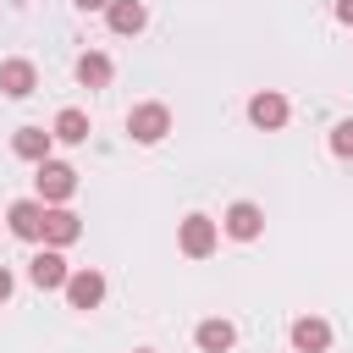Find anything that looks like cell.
I'll return each instance as SVG.
<instances>
[{
  "label": "cell",
  "mask_w": 353,
  "mask_h": 353,
  "mask_svg": "<svg viewBox=\"0 0 353 353\" xmlns=\"http://www.w3.org/2000/svg\"><path fill=\"white\" fill-rule=\"evenodd\" d=\"M77 237H83V221L66 204H50L44 210V248H72Z\"/></svg>",
  "instance_id": "12"
},
{
  "label": "cell",
  "mask_w": 353,
  "mask_h": 353,
  "mask_svg": "<svg viewBox=\"0 0 353 353\" xmlns=\"http://www.w3.org/2000/svg\"><path fill=\"white\" fill-rule=\"evenodd\" d=\"M61 292H66V309H83V314H88V309H99V303H105V276H99L94 265H83V270H72V276H66V287H61Z\"/></svg>",
  "instance_id": "7"
},
{
  "label": "cell",
  "mask_w": 353,
  "mask_h": 353,
  "mask_svg": "<svg viewBox=\"0 0 353 353\" xmlns=\"http://www.w3.org/2000/svg\"><path fill=\"white\" fill-rule=\"evenodd\" d=\"M193 342H199V353H232V347H237V325L221 320V314H210V320H199Z\"/></svg>",
  "instance_id": "14"
},
{
  "label": "cell",
  "mask_w": 353,
  "mask_h": 353,
  "mask_svg": "<svg viewBox=\"0 0 353 353\" xmlns=\"http://www.w3.org/2000/svg\"><path fill=\"white\" fill-rule=\"evenodd\" d=\"M105 22H110V33L132 39V33L149 28V6H143V0H110V6H105Z\"/></svg>",
  "instance_id": "13"
},
{
  "label": "cell",
  "mask_w": 353,
  "mask_h": 353,
  "mask_svg": "<svg viewBox=\"0 0 353 353\" xmlns=\"http://www.w3.org/2000/svg\"><path fill=\"white\" fill-rule=\"evenodd\" d=\"M11 292H17V276L0 265V303H11Z\"/></svg>",
  "instance_id": "19"
},
{
  "label": "cell",
  "mask_w": 353,
  "mask_h": 353,
  "mask_svg": "<svg viewBox=\"0 0 353 353\" xmlns=\"http://www.w3.org/2000/svg\"><path fill=\"white\" fill-rule=\"evenodd\" d=\"M50 138H55V143H88V110H77V105L55 110V121H50Z\"/></svg>",
  "instance_id": "15"
},
{
  "label": "cell",
  "mask_w": 353,
  "mask_h": 353,
  "mask_svg": "<svg viewBox=\"0 0 353 353\" xmlns=\"http://www.w3.org/2000/svg\"><path fill=\"white\" fill-rule=\"evenodd\" d=\"M165 132H171V105L143 99V105L127 110V138H132V143H160Z\"/></svg>",
  "instance_id": "2"
},
{
  "label": "cell",
  "mask_w": 353,
  "mask_h": 353,
  "mask_svg": "<svg viewBox=\"0 0 353 353\" xmlns=\"http://www.w3.org/2000/svg\"><path fill=\"white\" fill-rule=\"evenodd\" d=\"M325 149H331L336 160H353V116H342V121L331 127V138H325Z\"/></svg>",
  "instance_id": "17"
},
{
  "label": "cell",
  "mask_w": 353,
  "mask_h": 353,
  "mask_svg": "<svg viewBox=\"0 0 353 353\" xmlns=\"http://www.w3.org/2000/svg\"><path fill=\"white\" fill-rule=\"evenodd\" d=\"M110 77H116V66H110L105 50H83V55H77V83H83V88H105Z\"/></svg>",
  "instance_id": "16"
},
{
  "label": "cell",
  "mask_w": 353,
  "mask_h": 353,
  "mask_svg": "<svg viewBox=\"0 0 353 353\" xmlns=\"http://www.w3.org/2000/svg\"><path fill=\"white\" fill-rule=\"evenodd\" d=\"M138 353H154V347H138Z\"/></svg>",
  "instance_id": "21"
},
{
  "label": "cell",
  "mask_w": 353,
  "mask_h": 353,
  "mask_svg": "<svg viewBox=\"0 0 353 353\" xmlns=\"http://www.w3.org/2000/svg\"><path fill=\"white\" fill-rule=\"evenodd\" d=\"M221 232H226L232 243H254V237L265 232V210H259L254 199H237V204H226V215H221Z\"/></svg>",
  "instance_id": "5"
},
{
  "label": "cell",
  "mask_w": 353,
  "mask_h": 353,
  "mask_svg": "<svg viewBox=\"0 0 353 353\" xmlns=\"http://www.w3.org/2000/svg\"><path fill=\"white\" fill-rule=\"evenodd\" d=\"M72 6H77V11H105L110 0H72Z\"/></svg>",
  "instance_id": "20"
},
{
  "label": "cell",
  "mask_w": 353,
  "mask_h": 353,
  "mask_svg": "<svg viewBox=\"0 0 353 353\" xmlns=\"http://www.w3.org/2000/svg\"><path fill=\"white\" fill-rule=\"evenodd\" d=\"M66 276H72V265H66V254H61V248H39V254L28 259V281H33L39 292H61V287H66Z\"/></svg>",
  "instance_id": "6"
},
{
  "label": "cell",
  "mask_w": 353,
  "mask_h": 353,
  "mask_svg": "<svg viewBox=\"0 0 353 353\" xmlns=\"http://www.w3.org/2000/svg\"><path fill=\"white\" fill-rule=\"evenodd\" d=\"M50 149H55L50 127H33V121H28V127H17V132H11V154H17V160H28V165H44V160H50Z\"/></svg>",
  "instance_id": "11"
},
{
  "label": "cell",
  "mask_w": 353,
  "mask_h": 353,
  "mask_svg": "<svg viewBox=\"0 0 353 353\" xmlns=\"http://www.w3.org/2000/svg\"><path fill=\"white\" fill-rule=\"evenodd\" d=\"M33 182H39V204H44V210H50V204H66V199L77 193V171H72L66 160H55V154L39 165Z\"/></svg>",
  "instance_id": "3"
},
{
  "label": "cell",
  "mask_w": 353,
  "mask_h": 353,
  "mask_svg": "<svg viewBox=\"0 0 353 353\" xmlns=\"http://www.w3.org/2000/svg\"><path fill=\"white\" fill-rule=\"evenodd\" d=\"M287 116H292V105H287L281 88H259V94H248V121H254L259 132H281Z\"/></svg>",
  "instance_id": "4"
},
{
  "label": "cell",
  "mask_w": 353,
  "mask_h": 353,
  "mask_svg": "<svg viewBox=\"0 0 353 353\" xmlns=\"http://www.w3.org/2000/svg\"><path fill=\"white\" fill-rule=\"evenodd\" d=\"M287 342H292V353H325V347H331V320L298 314V320L287 325Z\"/></svg>",
  "instance_id": "8"
},
{
  "label": "cell",
  "mask_w": 353,
  "mask_h": 353,
  "mask_svg": "<svg viewBox=\"0 0 353 353\" xmlns=\"http://www.w3.org/2000/svg\"><path fill=\"white\" fill-rule=\"evenodd\" d=\"M215 243H221V221H210V215H199V210L176 221V248H182L188 259H210Z\"/></svg>",
  "instance_id": "1"
},
{
  "label": "cell",
  "mask_w": 353,
  "mask_h": 353,
  "mask_svg": "<svg viewBox=\"0 0 353 353\" xmlns=\"http://www.w3.org/2000/svg\"><path fill=\"white\" fill-rule=\"evenodd\" d=\"M33 88H39V66L28 55H6L0 61V94L6 99H28Z\"/></svg>",
  "instance_id": "9"
},
{
  "label": "cell",
  "mask_w": 353,
  "mask_h": 353,
  "mask_svg": "<svg viewBox=\"0 0 353 353\" xmlns=\"http://www.w3.org/2000/svg\"><path fill=\"white\" fill-rule=\"evenodd\" d=\"M6 226H11V237H22V243H44V204H39V199H17V204L6 210Z\"/></svg>",
  "instance_id": "10"
},
{
  "label": "cell",
  "mask_w": 353,
  "mask_h": 353,
  "mask_svg": "<svg viewBox=\"0 0 353 353\" xmlns=\"http://www.w3.org/2000/svg\"><path fill=\"white\" fill-rule=\"evenodd\" d=\"M331 17H336L342 28H353V0H331Z\"/></svg>",
  "instance_id": "18"
}]
</instances>
